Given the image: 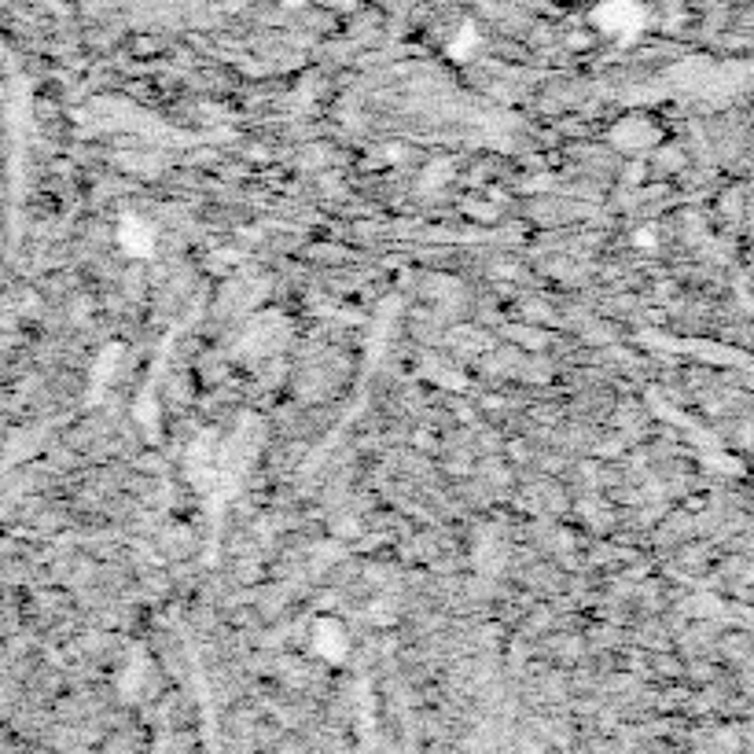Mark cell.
Masks as SVG:
<instances>
[{
  "label": "cell",
  "instance_id": "obj_1",
  "mask_svg": "<svg viewBox=\"0 0 754 754\" xmlns=\"http://www.w3.org/2000/svg\"><path fill=\"white\" fill-rule=\"evenodd\" d=\"M593 23L611 37H633L644 26V8L637 0H607L593 12Z\"/></svg>",
  "mask_w": 754,
  "mask_h": 754
},
{
  "label": "cell",
  "instance_id": "obj_2",
  "mask_svg": "<svg viewBox=\"0 0 754 754\" xmlns=\"http://www.w3.org/2000/svg\"><path fill=\"white\" fill-rule=\"evenodd\" d=\"M309 644H313V652H317L324 663H339L346 655V648H350V637H346V629L339 618H317L313 629H309Z\"/></svg>",
  "mask_w": 754,
  "mask_h": 754
},
{
  "label": "cell",
  "instance_id": "obj_3",
  "mask_svg": "<svg viewBox=\"0 0 754 754\" xmlns=\"http://www.w3.org/2000/svg\"><path fill=\"white\" fill-rule=\"evenodd\" d=\"M655 137H659V129L648 122V118H626V122H618L615 129H611V144L622 151H644L652 148Z\"/></svg>",
  "mask_w": 754,
  "mask_h": 754
},
{
  "label": "cell",
  "instance_id": "obj_4",
  "mask_svg": "<svg viewBox=\"0 0 754 754\" xmlns=\"http://www.w3.org/2000/svg\"><path fill=\"white\" fill-rule=\"evenodd\" d=\"M118 243H122V251L137 254V258H148L151 247H155V232H151L148 221L122 218V225H118Z\"/></svg>",
  "mask_w": 754,
  "mask_h": 754
},
{
  "label": "cell",
  "instance_id": "obj_5",
  "mask_svg": "<svg viewBox=\"0 0 754 754\" xmlns=\"http://www.w3.org/2000/svg\"><path fill=\"white\" fill-rule=\"evenodd\" d=\"M468 45H475V30H471V26H464V37H460V41H453V56H468Z\"/></svg>",
  "mask_w": 754,
  "mask_h": 754
},
{
  "label": "cell",
  "instance_id": "obj_6",
  "mask_svg": "<svg viewBox=\"0 0 754 754\" xmlns=\"http://www.w3.org/2000/svg\"><path fill=\"white\" fill-rule=\"evenodd\" d=\"M633 243H637V247H655V232L652 229H640L637 236H633Z\"/></svg>",
  "mask_w": 754,
  "mask_h": 754
}]
</instances>
